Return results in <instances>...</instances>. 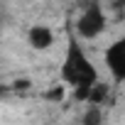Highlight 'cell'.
<instances>
[{
    "mask_svg": "<svg viewBox=\"0 0 125 125\" xmlns=\"http://www.w3.org/2000/svg\"><path fill=\"white\" fill-rule=\"evenodd\" d=\"M105 64L118 81H125V37L115 39L105 49Z\"/></svg>",
    "mask_w": 125,
    "mask_h": 125,
    "instance_id": "3",
    "label": "cell"
},
{
    "mask_svg": "<svg viewBox=\"0 0 125 125\" xmlns=\"http://www.w3.org/2000/svg\"><path fill=\"white\" fill-rule=\"evenodd\" d=\"M108 101V83H103V81H98L91 91H88V98H86V103L88 105H98L101 108V103H105Z\"/></svg>",
    "mask_w": 125,
    "mask_h": 125,
    "instance_id": "5",
    "label": "cell"
},
{
    "mask_svg": "<svg viewBox=\"0 0 125 125\" xmlns=\"http://www.w3.org/2000/svg\"><path fill=\"white\" fill-rule=\"evenodd\" d=\"M61 81L64 86H71V96L74 101H86L88 91L101 81L96 66L91 64V59L86 56V52L81 49L79 39L69 32V42H66V56L61 61Z\"/></svg>",
    "mask_w": 125,
    "mask_h": 125,
    "instance_id": "1",
    "label": "cell"
},
{
    "mask_svg": "<svg viewBox=\"0 0 125 125\" xmlns=\"http://www.w3.org/2000/svg\"><path fill=\"white\" fill-rule=\"evenodd\" d=\"M105 25H108V17H105L103 8L98 3H91L83 8V12L76 20V34L81 39H96L98 34H103Z\"/></svg>",
    "mask_w": 125,
    "mask_h": 125,
    "instance_id": "2",
    "label": "cell"
},
{
    "mask_svg": "<svg viewBox=\"0 0 125 125\" xmlns=\"http://www.w3.org/2000/svg\"><path fill=\"white\" fill-rule=\"evenodd\" d=\"M27 42H30L32 49L44 52V49H49V47L54 44V32H52V27H47V25H32V27L27 30Z\"/></svg>",
    "mask_w": 125,
    "mask_h": 125,
    "instance_id": "4",
    "label": "cell"
},
{
    "mask_svg": "<svg viewBox=\"0 0 125 125\" xmlns=\"http://www.w3.org/2000/svg\"><path fill=\"white\" fill-rule=\"evenodd\" d=\"M64 93H66V91H64V86H56V88L47 91V93H44V98H47V101H61V98H64Z\"/></svg>",
    "mask_w": 125,
    "mask_h": 125,
    "instance_id": "7",
    "label": "cell"
},
{
    "mask_svg": "<svg viewBox=\"0 0 125 125\" xmlns=\"http://www.w3.org/2000/svg\"><path fill=\"white\" fill-rule=\"evenodd\" d=\"M81 125H103V110L98 105H88L81 115Z\"/></svg>",
    "mask_w": 125,
    "mask_h": 125,
    "instance_id": "6",
    "label": "cell"
}]
</instances>
